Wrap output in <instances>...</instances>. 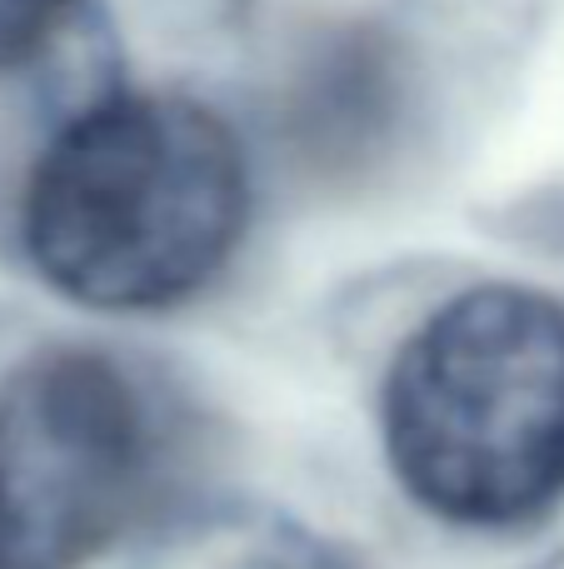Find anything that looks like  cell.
Listing matches in <instances>:
<instances>
[{"label":"cell","instance_id":"cell-5","mask_svg":"<svg viewBox=\"0 0 564 569\" xmlns=\"http://www.w3.org/2000/svg\"><path fill=\"white\" fill-rule=\"evenodd\" d=\"M85 0H0V80L30 70L75 26Z\"/></svg>","mask_w":564,"mask_h":569},{"label":"cell","instance_id":"cell-4","mask_svg":"<svg viewBox=\"0 0 564 569\" xmlns=\"http://www.w3.org/2000/svg\"><path fill=\"white\" fill-rule=\"evenodd\" d=\"M150 569H340L325 545L270 510H215L175 530Z\"/></svg>","mask_w":564,"mask_h":569},{"label":"cell","instance_id":"cell-1","mask_svg":"<svg viewBox=\"0 0 564 569\" xmlns=\"http://www.w3.org/2000/svg\"><path fill=\"white\" fill-rule=\"evenodd\" d=\"M250 226L240 130L185 90H105L36 156L20 240L90 310H170L235 260Z\"/></svg>","mask_w":564,"mask_h":569},{"label":"cell","instance_id":"cell-3","mask_svg":"<svg viewBox=\"0 0 564 569\" xmlns=\"http://www.w3.org/2000/svg\"><path fill=\"white\" fill-rule=\"evenodd\" d=\"M150 415L100 350H46L0 385V569L90 565L140 505Z\"/></svg>","mask_w":564,"mask_h":569},{"label":"cell","instance_id":"cell-2","mask_svg":"<svg viewBox=\"0 0 564 569\" xmlns=\"http://www.w3.org/2000/svg\"><path fill=\"white\" fill-rule=\"evenodd\" d=\"M400 490L445 525L515 530L564 500V305L475 284L440 305L385 380Z\"/></svg>","mask_w":564,"mask_h":569}]
</instances>
